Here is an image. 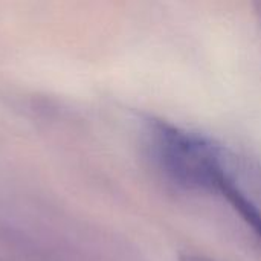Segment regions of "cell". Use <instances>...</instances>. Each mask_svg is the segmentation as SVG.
<instances>
[{"instance_id":"2","label":"cell","mask_w":261,"mask_h":261,"mask_svg":"<svg viewBox=\"0 0 261 261\" xmlns=\"http://www.w3.org/2000/svg\"><path fill=\"white\" fill-rule=\"evenodd\" d=\"M254 11H255V17L261 29V0H254Z\"/></svg>"},{"instance_id":"1","label":"cell","mask_w":261,"mask_h":261,"mask_svg":"<svg viewBox=\"0 0 261 261\" xmlns=\"http://www.w3.org/2000/svg\"><path fill=\"white\" fill-rule=\"evenodd\" d=\"M180 261H214L211 258H206L203 255H193V254H185L180 257Z\"/></svg>"}]
</instances>
